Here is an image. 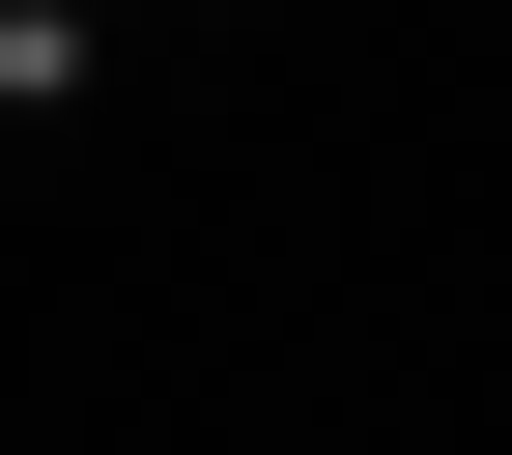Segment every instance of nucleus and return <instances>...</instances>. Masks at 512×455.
<instances>
[{
	"mask_svg": "<svg viewBox=\"0 0 512 455\" xmlns=\"http://www.w3.org/2000/svg\"><path fill=\"white\" fill-rule=\"evenodd\" d=\"M57 57H86V29H29V0H0V86H57Z\"/></svg>",
	"mask_w": 512,
	"mask_h": 455,
	"instance_id": "obj_1",
	"label": "nucleus"
},
{
	"mask_svg": "<svg viewBox=\"0 0 512 455\" xmlns=\"http://www.w3.org/2000/svg\"><path fill=\"white\" fill-rule=\"evenodd\" d=\"M29 29H114V0H29Z\"/></svg>",
	"mask_w": 512,
	"mask_h": 455,
	"instance_id": "obj_2",
	"label": "nucleus"
}]
</instances>
